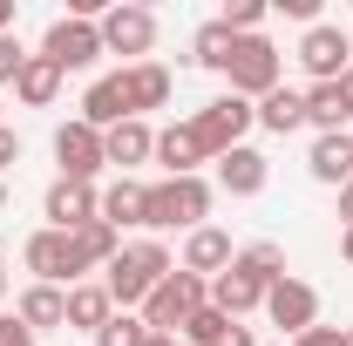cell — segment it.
Here are the masks:
<instances>
[{"label": "cell", "instance_id": "1", "mask_svg": "<svg viewBox=\"0 0 353 346\" xmlns=\"http://www.w3.org/2000/svg\"><path fill=\"white\" fill-rule=\"evenodd\" d=\"M279 278H285V252H279V245H245V252L211 278V305L231 312V319L265 312V292H272Z\"/></svg>", "mask_w": 353, "mask_h": 346}, {"label": "cell", "instance_id": "2", "mask_svg": "<svg viewBox=\"0 0 353 346\" xmlns=\"http://www.w3.org/2000/svg\"><path fill=\"white\" fill-rule=\"evenodd\" d=\"M176 272V258L157 245V238H136V245H123L116 258H109V272H102V285H109V299H116V312H143V299L163 285Z\"/></svg>", "mask_w": 353, "mask_h": 346}, {"label": "cell", "instance_id": "3", "mask_svg": "<svg viewBox=\"0 0 353 346\" xmlns=\"http://www.w3.org/2000/svg\"><path fill=\"white\" fill-rule=\"evenodd\" d=\"M211 183L204 176H163V183H150V197H143V231H197L204 217H211Z\"/></svg>", "mask_w": 353, "mask_h": 346}, {"label": "cell", "instance_id": "4", "mask_svg": "<svg viewBox=\"0 0 353 346\" xmlns=\"http://www.w3.org/2000/svg\"><path fill=\"white\" fill-rule=\"evenodd\" d=\"M197 305H211V278H197V272H183V265H176L170 278H163V285L143 299V326L176 340V333L190 326V312H197Z\"/></svg>", "mask_w": 353, "mask_h": 346}, {"label": "cell", "instance_id": "5", "mask_svg": "<svg viewBox=\"0 0 353 346\" xmlns=\"http://www.w3.org/2000/svg\"><path fill=\"white\" fill-rule=\"evenodd\" d=\"M190 130H197V143H204V156L218 163L224 150H238L245 143V130H259V102H245V95H211L197 116H190Z\"/></svg>", "mask_w": 353, "mask_h": 346}, {"label": "cell", "instance_id": "6", "mask_svg": "<svg viewBox=\"0 0 353 346\" xmlns=\"http://www.w3.org/2000/svg\"><path fill=\"white\" fill-rule=\"evenodd\" d=\"M224 82H231V95H245V102H265L272 88L285 82V54L265 41V34H238V48H231V68H224Z\"/></svg>", "mask_w": 353, "mask_h": 346}, {"label": "cell", "instance_id": "7", "mask_svg": "<svg viewBox=\"0 0 353 346\" xmlns=\"http://www.w3.org/2000/svg\"><path fill=\"white\" fill-rule=\"evenodd\" d=\"M41 54L61 68V75H82V68H95L109 48H102V28H95V14H61V21H48Z\"/></svg>", "mask_w": 353, "mask_h": 346}, {"label": "cell", "instance_id": "8", "mask_svg": "<svg viewBox=\"0 0 353 346\" xmlns=\"http://www.w3.org/2000/svg\"><path fill=\"white\" fill-rule=\"evenodd\" d=\"M95 28H102V48H109V54H130V61H150V48H157V14L136 7V0L102 7Z\"/></svg>", "mask_w": 353, "mask_h": 346}, {"label": "cell", "instance_id": "9", "mask_svg": "<svg viewBox=\"0 0 353 346\" xmlns=\"http://www.w3.org/2000/svg\"><path fill=\"white\" fill-rule=\"evenodd\" d=\"M292 54H299V68H306L312 82H340L353 68V41H347V28H333V21H312Z\"/></svg>", "mask_w": 353, "mask_h": 346}, {"label": "cell", "instance_id": "10", "mask_svg": "<svg viewBox=\"0 0 353 346\" xmlns=\"http://www.w3.org/2000/svg\"><path fill=\"white\" fill-rule=\"evenodd\" d=\"M265 319H272L285 340H299L306 326H319V292H312L306 278H292V272H285V278L265 292Z\"/></svg>", "mask_w": 353, "mask_h": 346}, {"label": "cell", "instance_id": "11", "mask_svg": "<svg viewBox=\"0 0 353 346\" xmlns=\"http://www.w3.org/2000/svg\"><path fill=\"white\" fill-rule=\"evenodd\" d=\"M21 265L34 272V285H61V292L82 285V278H75V252H68V231H48L41 224V231L21 245Z\"/></svg>", "mask_w": 353, "mask_h": 346}, {"label": "cell", "instance_id": "12", "mask_svg": "<svg viewBox=\"0 0 353 346\" xmlns=\"http://www.w3.org/2000/svg\"><path fill=\"white\" fill-rule=\"evenodd\" d=\"M41 217H48V231H82V224L102 217V190H95V183H68V176H54L48 197H41Z\"/></svg>", "mask_w": 353, "mask_h": 346}, {"label": "cell", "instance_id": "13", "mask_svg": "<svg viewBox=\"0 0 353 346\" xmlns=\"http://www.w3.org/2000/svg\"><path fill=\"white\" fill-rule=\"evenodd\" d=\"M54 163H61L68 183H95V170H102V130H88L82 116L61 123L54 130Z\"/></svg>", "mask_w": 353, "mask_h": 346}, {"label": "cell", "instance_id": "14", "mask_svg": "<svg viewBox=\"0 0 353 346\" xmlns=\"http://www.w3.org/2000/svg\"><path fill=\"white\" fill-rule=\"evenodd\" d=\"M265 176H272V163H265V150H252V143H238V150L218 156V190L224 197H259Z\"/></svg>", "mask_w": 353, "mask_h": 346}, {"label": "cell", "instance_id": "15", "mask_svg": "<svg viewBox=\"0 0 353 346\" xmlns=\"http://www.w3.org/2000/svg\"><path fill=\"white\" fill-rule=\"evenodd\" d=\"M306 170L319 176V183H333V190H347V183H353V130H326V136H312Z\"/></svg>", "mask_w": 353, "mask_h": 346}, {"label": "cell", "instance_id": "16", "mask_svg": "<svg viewBox=\"0 0 353 346\" xmlns=\"http://www.w3.org/2000/svg\"><path fill=\"white\" fill-rule=\"evenodd\" d=\"M123 102H130L136 123H143L150 109H163V102H170V68H163V61H130V68H123Z\"/></svg>", "mask_w": 353, "mask_h": 346}, {"label": "cell", "instance_id": "17", "mask_svg": "<svg viewBox=\"0 0 353 346\" xmlns=\"http://www.w3.org/2000/svg\"><path fill=\"white\" fill-rule=\"evenodd\" d=\"M150 156H157V130H150V123H116V130H102V163H116V170L130 176L136 163H150Z\"/></svg>", "mask_w": 353, "mask_h": 346}, {"label": "cell", "instance_id": "18", "mask_svg": "<svg viewBox=\"0 0 353 346\" xmlns=\"http://www.w3.org/2000/svg\"><path fill=\"white\" fill-rule=\"evenodd\" d=\"M231 258H238V245H231V231H218V224H197L183 238V272H197V278H218Z\"/></svg>", "mask_w": 353, "mask_h": 346}, {"label": "cell", "instance_id": "19", "mask_svg": "<svg viewBox=\"0 0 353 346\" xmlns=\"http://www.w3.org/2000/svg\"><path fill=\"white\" fill-rule=\"evenodd\" d=\"M157 163H163V176H197L211 156H204L190 123H170V130H157Z\"/></svg>", "mask_w": 353, "mask_h": 346}, {"label": "cell", "instance_id": "20", "mask_svg": "<svg viewBox=\"0 0 353 346\" xmlns=\"http://www.w3.org/2000/svg\"><path fill=\"white\" fill-rule=\"evenodd\" d=\"M68 252H75V278H82V272H109V258L123 252V231L95 217V224H82V231H68Z\"/></svg>", "mask_w": 353, "mask_h": 346}, {"label": "cell", "instance_id": "21", "mask_svg": "<svg viewBox=\"0 0 353 346\" xmlns=\"http://www.w3.org/2000/svg\"><path fill=\"white\" fill-rule=\"evenodd\" d=\"M109 319H116V299H109V285H102V278L68 285V326H75V333H88V340H95Z\"/></svg>", "mask_w": 353, "mask_h": 346}, {"label": "cell", "instance_id": "22", "mask_svg": "<svg viewBox=\"0 0 353 346\" xmlns=\"http://www.w3.org/2000/svg\"><path fill=\"white\" fill-rule=\"evenodd\" d=\"M82 123H88V130H116V123H130V102H123V68L88 82V95H82Z\"/></svg>", "mask_w": 353, "mask_h": 346}, {"label": "cell", "instance_id": "23", "mask_svg": "<svg viewBox=\"0 0 353 346\" xmlns=\"http://www.w3.org/2000/svg\"><path fill=\"white\" fill-rule=\"evenodd\" d=\"M14 319H21L28 333L68 326V292H61V285H28V292H21V305H14Z\"/></svg>", "mask_w": 353, "mask_h": 346}, {"label": "cell", "instance_id": "24", "mask_svg": "<svg viewBox=\"0 0 353 346\" xmlns=\"http://www.w3.org/2000/svg\"><path fill=\"white\" fill-rule=\"evenodd\" d=\"M61 82H68V75H61V68H54V61H48L41 48H34V54H28V61H21V75H14V95H21V102H28V109H48V102H54V95H61Z\"/></svg>", "mask_w": 353, "mask_h": 346}, {"label": "cell", "instance_id": "25", "mask_svg": "<svg viewBox=\"0 0 353 346\" xmlns=\"http://www.w3.org/2000/svg\"><path fill=\"white\" fill-rule=\"evenodd\" d=\"M259 130H272V136H292V130H306V88H272L259 102Z\"/></svg>", "mask_w": 353, "mask_h": 346}, {"label": "cell", "instance_id": "26", "mask_svg": "<svg viewBox=\"0 0 353 346\" xmlns=\"http://www.w3.org/2000/svg\"><path fill=\"white\" fill-rule=\"evenodd\" d=\"M143 197H150V183H136V176H116V183L102 190V224H116V231L143 224Z\"/></svg>", "mask_w": 353, "mask_h": 346}, {"label": "cell", "instance_id": "27", "mask_svg": "<svg viewBox=\"0 0 353 346\" xmlns=\"http://www.w3.org/2000/svg\"><path fill=\"white\" fill-rule=\"evenodd\" d=\"M231 48H238V34H231L224 21H204V28L190 34V61L211 68V75H224V68H231Z\"/></svg>", "mask_w": 353, "mask_h": 346}, {"label": "cell", "instance_id": "28", "mask_svg": "<svg viewBox=\"0 0 353 346\" xmlns=\"http://www.w3.org/2000/svg\"><path fill=\"white\" fill-rule=\"evenodd\" d=\"M306 123L319 136H326V130H347V102H340V88H333V82H312L306 88Z\"/></svg>", "mask_w": 353, "mask_h": 346}, {"label": "cell", "instance_id": "29", "mask_svg": "<svg viewBox=\"0 0 353 346\" xmlns=\"http://www.w3.org/2000/svg\"><path fill=\"white\" fill-rule=\"evenodd\" d=\"M231 326H238L231 312H218V305H197V312H190V326H183L176 340H183V346H224V340H231Z\"/></svg>", "mask_w": 353, "mask_h": 346}, {"label": "cell", "instance_id": "30", "mask_svg": "<svg viewBox=\"0 0 353 346\" xmlns=\"http://www.w3.org/2000/svg\"><path fill=\"white\" fill-rule=\"evenodd\" d=\"M150 340V326H143V312H116L102 333H95V346H143Z\"/></svg>", "mask_w": 353, "mask_h": 346}, {"label": "cell", "instance_id": "31", "mask_svg": "<svg viewBox=\"0 0 353 346\" xmlns=\"http://www.w3.org/2000/svg\"><path fill=\"white\" fill-rule=\"evenodd\" d=\"M265 14H272L265 0H231V7H224L218 21L231 28V34H259V28H265Z\"/></svg>", "mask_w": 353, "mask_h": 346}, {"label": "cell", "instance_id": "32", "mask_svg": "<svg viewBox=\"0 0 353 346\" xmlns=\"http://www.w3.org/2000/svg\"><path fill=\"white\" fill-rule=\"evenodd\" d=\"M21 61H28V48L14 41V34H0V88H7L14 75H21Z\"/></svg>", "mask_w": 353, "mask_h": 346}, {"label": "cell", "instance_id": "33", "mask_svg": "<svg viewBox=\"0 0 353 346\" xmlns=\"http://www.w3.org/2000/svg\"><path fill=\"white\" fill-rule=\"evenodd\" d=\"M0 346H41V340H34L21 319H0Z\"/></svg>", "mask_w": 353, "mask_h": 346}, {"label": "cell", "instance_id": "34", "mask_svg": "<svg viewBox=\"0 0 353 346\" xmlns=\"http://www.w3.org/2000/svg\"><path fill=\"white\" fill-rule=\"evenodd\" d=\"M292 346H340V326H306Z\"/></svg>", "mask_w": 353, "mask_h": 346}, {"label": "cell", "instance_id": "35", "mask_svg": "<svg viewBox=\"0 0 353 346\" xmlns=\"http://www.w3.org/2000/svg\"><path fill=\"white\" fill-rule=\"evenodd\" d=\"M14 163H21V136L0 123V170H14Z\"/></svg>", "mask_w": 353, "mask_h": 346}, {"label": "cell", "instance_id": "36", "mask_svg": "<svg viewBox=\"0 0 353 346\" xmlns=\"http://www.w3.org/2000/svg\"><path fill=\"white\" fill-rule=\"evenodd\" d=\"M333 88H340V102H347V123H353V68H347V75H340Z\"/></svg>", "mask_w": 353, "mask_h": 346}, {"label": "cell", "instance_id": "37", "mask_svg": "<svg viewBox=\"0 0 353 346\" xmlns=\"http://www.w3.org/2000/svg\"><path fill=\"white\" fill-rule=\"evenodd\" d=\"M224 346H259V340H252V326H231V340H224Z\"/></svg>", "mask_w": 353, "mask_h": 346}, {"label": "cell", "instance_id": "38", "mask_svg": "<svg viewBox=\"0 0 353 346\" xmlns=\"http://www.w3.org/2000/svg\"><path fill=\"white\" fill-rule=\"evenodd\" d=\"M340 258L353 265V224H340Z\"/></svg>", "mask_w": 353, "mask_h": 346}, {"label": "cell", "instance_id": "39", "mask_svg": "<svg viewBox=\"0 0 353 346\" xmlns=\"http://www.w3.org/2000/svg\"><path fill=\"white\" fill-rule=\"evenodd\" d=\"M340 224H353V183L340 190Z\"/></svg>", "mask_w": 353, "mask_h": 346}, {"label": "cell", "instance_id": "40", "mask_svg": "<svg viewBox=\"0 0 353 346\" xmlns=\"http://www.w3.org/2000/svg\"><path fill=\"white\" fill-rule=\"evenodd\" d=\"M0 34H14V0H0Z\"/></svg>", "mask_w": 353, "mask_h": 346}, {"label": "cell", "instance_id": "41", "mask_svg": "<svg viewBox=\"0 0 353 346\" xmlns=\"http://www.w3.org/2000/svg\"><path fill=\"white\" fill-rule=\"evenodd\" d=\"M143 346H176V340H170V333H150V340H143Z\"/></svg>", "mask_w": 353, "mask_h": 346}, {"label": "cell", "instance_id": "42", "mask_svg": "<svg viewBox=\"0 0 353 346\" xmlns=\"http://www.w3.org/2000/svg\"><path fill=\"white\" fill-rule=\"evenodd\" d=\"M340 346H353V326H340Z\"/></svg>", "mask_w": 353, "mask_h": 346}, {"label": "cell", "instance_id": "43", "mask_svg": "<svg viewBox=\"0 0 353 346\" xmlns=\"http://www.w3.org/2000/svg\"><path fill=\"white\" fill-rule=\"evenodd\" d=\"M0 292H7V258H0Z\"/></svg>", "mask_w": 353, "mask_h": 346}, {"label": "cell", "instance_id": "44", "mask_svg": "<svg viewBox=\"0 0 353 346\" xmlns=\"http://www.w3.org/2000/svg\"><path fill=\"white\" fill-rule=\"evenodd\" d=\"M176 346H183V340H176Z\"/></svg>", "mask_w": 353, "mask_h": 346}]
</instances>
